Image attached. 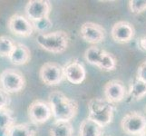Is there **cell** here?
Segmentation results:
<instances>
[{
  "label": "cell",
  "instance_id": "1",
  "mask_svg": "<svg viewBox=\"0 0 146 136\" xmlns=\"http://www.w3.org/2000/svg\"><path fill=\"white\" fill-rule=\"evenodd\" d=\"M48 103L53 117L56 122H70L78 113V103L60 91H54L48 95Z\"/></svg>",
  "mask_w": 146,
  "mask_h": 136
},
{
  "label": "cell",
  "instance_id": "2",
  "mask_svg": "<svg viewBox=\"0 0 146 136\" xmlns=\"http://www.w3.org/2000/svg\"><path fill=\"white\" fill-rule=\"evenodd\" d=\"M36 44L43 50L52 54H62L69 46V34L63 30L49 33L38 34L36 38Z\"/></svg>",
  "mask_w": 146,
  "mask_h": 136
},
{
  "label": "cell",
  "instance_id": "3",
  "mask_svg": "<svg viewBox=\"0 0 146 136\" xmlns=\"http://www.w3.org/2000/svg\"><path fill=\"white\" fill-rule=\"evenodd\" d=\"M88 118L103 128L113 122V106L106 99L92 98L88 103Z\"/></svg>",
  "mask_w": 146,
  "mask_h": 136
},
{
  "label": "cell",
  "instance_id": "4",
  "mask_svg": "<svg viewBox=\"0 0 146 136\" xmlns=\"http://www.w3.org/2000/svg\"><path fill=\"white\" fill-rule=\"evenodd\" d=\"M26 84L25 75L17 69L7 68L0 74V87L8 94L22 92Z\"/></svg>",
  "mask_w": 146,
  "mask_h": 136
},
{
  "label": "cell",
  "instance_id": "5",
  "mask_svg": "<svg viewBox=\"0 0 146 136\" xmlns=\"http://www.w3.org/2000/svg\"><path fill=\"white\" fill-rule=\"evenodd\" d=\"M121 127L128 135H141L146 131V116L138 111L129 112L122 118Z\"/></svg>",
  "mask_w": 146,
  "mask_h": 136
},
{
  "label": "cell",
  "instance_id": "6",
  "mask_svg": "<svg viewBox=\"0 0 146 136\" xmlns=\"http://www.w3.org/2000/svg\"><path fill=\"white\" fill-rule=\"evenodd\" d=\"M27 114L31 123L35 125L46 123L53 116L52 109L48 102H44L40 99L35 100L29 104Z\"/></svg>",
  "mask_w": 146,
  "mask_h": 136
},
{
  "label": "cell",
  "instance_id": "7",
  "mask_svg": "<svg viewBox=\"0 0 146 136\" xmlns=\"http://www.w3.org/2000/svg\"><path fill=\"white\" fill-rule=\"evenodd\" d=\"M39 77L41 81L49 86L58 85L64 78V69L57 63H44L39 70Z\"/></svg>",
  "mask_w": 146,
  "mask_h": 136
},
{
  "label": "cell",
  "instance_id": "8",
  "mask_svg": "<svg viewBox=\"0 0 146 136\" xmlns=\"http://www.w3.org/2000/svg\"><path fill=\"white\" fill-rule=\"evenodd\" d=\"M81 38L86 43L97 44L104 41L106 31L101 25L94 22H86L83 24L79 30Z\"/></svg>",
  "mask_w": 146,
  "mask_h": 136
},
{
  "label": "cell",
  "instance_id": "9",
  "mask_svg": "<svg viewBox=\"0 0 146 136\" xmlns=\"http://www.w3.org/2000/svg\"><path fill=\"white\" fill-rule=\"evenodd\" d=\"M7 27L10 32L20 37H28L34 32L32 22L27 17L19 14L13 15L9 18Z\"/></svg>",
  "mask_w": 146,
  "mask_h": 136
},
{
  "label": "cell",
  "instance_id": "10",
  "mask_svg": "<svg viewBox=\"0 0 146 136\" xmlns=\"http://www.w3.org/2000/svg\"><path fill=\"white\" fill-rule=\"evenodd\" d=\"M52 6L51 3L46 0H31L28 1L25 12H26L27 17L31 22L37 21L39 19L49 17L51 12Z\"/></svg>",
  "mask_w": 146,
  "mask_h": 136
},
{
  "label": "cell",
  "instance_id": "11",
  "mask_svg": "<svg viewBox=\"0 0 146 136\" xmlns=\"http://www.w3.org/2000/svg\"><path fill=\"white\" fill-rule=\"evenodd\" d=\"M134 27L127 21L116 22L111 29L113 40L118 44H127L131 42L134 37Z\"/></svg>",
  "mask_w": 146,
  "mask_h": 136
},
{
  "label": "cell",
  "instance_id": "12",
  "mask_svg": "<svg viewBox=\"0 0 146 136\" xmlns=\"http://www.w3.org/2000/svg\"><path fill=\"white\" fill-rule=\"evenodd\" d=\"M104 96L112 104L118 103L126 96V88L124 84L120 80H111L104 84Z\"/></svg>",
  "mask_w": 146,
  "mask_h": 136
},
{
  "label": "cell",
  "instance_id": "13",
  "mask_svg": "<svg viewBox=\"0 0 146 136\" xmlns=\"http://www.w3.org/2000/svg\"><path fill=\"white\" fill-rule=\"evenodd\" d=\"M64 78L72 84H82L86 77L85 68L77 60L70 61L63 67Z\"/></svg>",
  "mask_w": 146,
  "mask_h": 136
},
{
  "label": "cell",
  "instance_id": "14",
  "mask_svg": "<svg viewBox=\"0 0 146 136\" xmlns=\"http://www.w3.org/2000/svg\"><path fill=\"white\" fill-rule=\"evenodd\" d=\"M30 58H31V52H30L29 48L27 45L20 43L16 44V46L8 57L11 64L17 65V66L27 64L29 62Z\"/></svg>",
  "mask_w": 146,
  "mask_h": 136
},
{
  "label": "cell",
  "instance_id": "15",
  "mask_svg": "<svg viewBox=\"0 0 146 136\" xmlns=\"http://www.w3.org/2000/svg\"><path fill=\"white\" fill-rule=\"evenodd\" d=\"M16 124V117L9 107L0 110V136H9L10 131Z\"/></svg>",
  "mask_w": 146,
  "mask_h": 136
},
{
  "label": "cell",
  "instance_id": "16",
  "mask_svg": "<svg viewBox=\"0 0 146 136\" xmlns=\"http://www.w3.org/2000/svg\"><path fill=\"white\" fill-rule=\"evenodd\" d=\"M79 136H103V127L87 117L80 124Z\"/></svg>",
  "mask_w": 146,
  "mask_h": 136
},
{
  "label": "cell",
  "instance_id": "17",
  "mask_svg": "<svg viewBox=\"0 0 146 136\" xmlns=\"http://www.w3.org/2000/svg\"><path fill=\"white\" fill-rule=\"evenodd\" d=\"M50 136H74V128L70 122H55L49 129Z\"/></svg>",
  "mask_w": 146,
  "mask_h": 136
},
{
  "label": "cell",
  "instance_id": "18",
  "mask_svg": "<svg viewBox=\"0 0 146 136\" xmlns=\"http://www.w3.org/2000/svg\"><path fill=\"white\" fill-rule=\"evenodd\" d=\"M36 125L33 123H16L10 131L9 136H36Z\"/></svg>",
  "mask_w": 146,
  "mask_h": 136
},
{
  "label": "cell",
  "instance_id": "19",
  "mask_svg": "<svg viewBox=\"0 0 146 136\" xmlns=\"http://www.w3.org/2000/svg\"><path fill=\"white\" fill-rule=\"evenodd\" d=\"M129 95L135 101L143 99L146 95V83L141 81L136 77L130 85Z\"/></svg>",
  "mask_w": 146,
  "mask_h": 136
},
{
  "label": "cell",
  "instance_id": "20",
  "mask_svg": "<svg viewBox=\"0 0 146 136\" xmlns=\"http://www.w3.org/2000/svg\"><path fill=\"white\" fill-rule=\"evenodd\" d=\"M117 66V60L116 57L113 54H111L107 51L104 50L102 57H101L100 63L98 64V68L105 72L114 71Z\"/></svg>",
  "mask_w": 146,
  "mask_h": 136
},
{
  "label": "cell",
  "instance_id": "21",
  "mask_svg": "<svg viewBox=\"0 0 146 136\" xmlns=\"http://www.w3.org/2000/svg\"><path fill=\"white\" fill-rule=\"evenodd\" d=\"M104 50L99 47H96L93 45V46L87 48L84 52V59L88 64L98 66L100 63L101 57H102Z\"/></svg>",
  "mask_w": 146,
  "mask_h": 136
},
{
  "label": "cell",
  "instance_id": "22",
  "mask_svg": "<svg viewBox=\"0 0 146 136\" xmlns=\"http://www.w3.org/2000/svg\"><path fill=\"white\" fill-rule=\"evenodd\" d=\"M15 46H16V43L11 37L7 36H0V56L1 57H9Z\"/></svg>",
  "mask_w": 146,
  "mask_h": 136
},
{
  "label": "cell",
  "instance_id": "23",
  "mask_svg": "<svg viewBox=\"0 0 146 136\" xmlns=\"http://www.w3.org/2000/svg\"><path fill=\"white\" fill-rule=\"evenodd\" d=\"M32 24H33L34 29H36L39 34L46 33L48 30H50L53 27V22L51 21V19L49 18V17L39 19L37 21L32 22Z\"/></svg>",
  "mask_w": 146,
  "mask_h": 136
},
{
  "label": "cell",
  "instance_id": "24",
  "mask_svg": "<svg viewBox=\"0 0 146 136\" xmlns=\"http://www.w3.org/2000/svg\"><path fill=\"white\" fill-rule=\"evenodd\" d=\"M130 11L133 14H141L146 10V0H130Z\"/></svg>",
  "mask_w": 146,
  "mask_h": 136
},
{
  "label": "cell",
  "instance_id": "25",
  "mask_svg": "<svg viewBox=\"0 0 146 136\" xmlns=\"http://www.w3.org/2000/svg\"><path fill=\"white\" fill-rule=\"evenodd\" d=\"M10 103H11L10 94L6 93L1 87H0V110L3 108L8 107Z\"/></svg>",
  "mask_w": 146,
  "mask_h": 136
},
{
  "label": "cell",
  "instance_id": "26",
  "mask_svg": "<svg viewBox=\"0 0 146 136\" xmlns=\"http://www.w3.org/2000/svg\"><path fill=\"white\" fill-rule=\"evenodd\" d=\"M136 77L140 79L141 81L146 83V59L141 63V64L138 66Z\"/></svg>",
  "mask_w": 146,
  "mask_h": 136
},
{
  "label": "cell",
  "instance_id": "27",
  "mask_svg": "<svg viewBox=\"0 0 146 136\" xmlns=\"http://www.w3.org/2000/svg\"><path fill=\"white\" fill-rule=\"evenodd\" d=\"M138 43H139L140 48L146 52V34L145 36H143L142 37H140Z\"/></svg>",
  "mask_w": 146,
  "mask_h": 136
},
{
  "label": "cell",
  "instance_id": "28",
  "mask_svg": "<svg viewBox=\"0 0 146 136\" xmlns=\"http://www.w3.org/2000/svg\"><path fill=\"white\" fill-rule=\"evenodd\" d=\"M140 136H146V131H145V132H144V133H143V134H141Z\"/></svg>",
  "mask_w": 146,
  "mask_h": 136
},
{
  "label": "cell",
  "instance_id": "29",
  "mask_svg": "<svg viewBox=\"0 0 146 136\" xmlns=\"http://www.w3.org/2000/svg\"><path fill=\"white\" fill-rule=\"evenodd\" d=\"M145 111H146V109H145Z\"/></svg>",
  "mask_w": 146,
  "mask_h": 136
}]
</instances>
